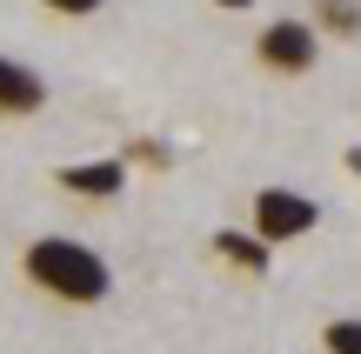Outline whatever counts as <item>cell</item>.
<instances>
[{"label":"cell","instance_id":"6da1fadb","mask_svg":"<svg viewBox=\"0 0 361 354\" xmlns=\"http://www.w3.org/2000/svg\"><path fill=\"white\" fill-rule=\"evenodd\" d=\"M27 281L47 288L54 301H67V308H94V301H107V288H114L107 261L87 248V241H74V234L27 241Z\"/></svg>","mask_w":361,"mask_h":354},{"label":"cell","instance_id":"7a4b0ae2","mask_svg":"<svg viewBox=\"0 0 361 354\" xmlns=\"http://www.w3.org/2000/svg\"><path fill=\"white\" fill-rule=\"evenodd\" d=\"M255 53H261L268 74H308V67L322 61V27L314 20H268L261 40H255Z\"/></svg>","mask_w":361,"mask_h":354},{"label":"cell","instance_id":"3957f363","mask_svg":"<svg viewBox=\"0 0 361 354\" xmlns=\"http://www.w3.org/2000/svg\"><path fill=\"white\" fill-rule=\"evenodd\" d=\"M314 221H322V208H314L308 194H295V187H261L255 194V234L268 241V248L314 234Z\"/></svg>","mask_w":361,"mask_h":354},{"label":"cell","instance_id":"277c9868","mask_svg":"<svg viewBox=\"0 0 361 354\" xmlns=\"http://www.w3.org/2000/svg\"><path fill=\"white\" fill-rule=\"evenodd\" d=\"M54 181L67 194H80V201H114V194H128V160H74Z\"/></svg>","mask_w":361,"mask_h":354},{"label":"cell","instance_id":"5b68a950","mask_svg":"<svg viewBox=\"0 0 361 354\" xmlns=\"http://www.w3.org/2000/svg\"><path fill=\"white\" fill-rule=\"evenodd\" d=\"M40 107H47V80H40V67L0 53V114H40Z\"/></svg>","mask_w":361,"mask_h":354},{"label":"cell","instance_id":"8992f818","mask_svg":"<svg viewBox=\"0 0 361 354\" xmlns=\"http://www.w3.org/2000/svg\"><path fill=\"white\" fill-rule=\"evenodd\" d=\"M214 254H221V261H234V267H255V274L268 267V241H261V234H241V227H221V234H214Z\"/></svg>","mask_w":361,"mask_h":354},{"label":"cell","instance_id":"52a82bcc","mask_svg":"<svg viewBox=\"0 0 361 354\" xmlns=\"http://www.w3.org/2000/svg\"><path fill=\"white\" fill-rule=\"evenodd\" d=\"M314 27H328V34H361V7H355V0H322Z\"/></svg>","mask_w":361,"mask_h":354},{"label":"cell","instance_id":"ba28073f","mask_svg":"<svg viewBox=\"0 0 361 354\" xmlns=\"http://www.w3.org/2000/svg\"><path fill=\"white\" fill-rule=\"evenodd\" d=\"M322 354H361V321H328Z\"/></svg>","mask_w":361,"mask_h":354},{"label":"cell","instance_id":"9c48e42d","mask_svg":"<svg viewBox=\"0 0 361 354\" xmlns=\"http://www.w3.org/2000/svg\"><path fill=\"white\" fill-rule=\"evenodd\" d=\"M40 7H54V13H67V20H87V13H101L107 0H40Z\"/></svg>","mask_w":361,"mask_h":354},{"label":"cell","instance_id":"30bf717a","mask_svg":"<svg viewBox=\"0 0 361 354\" xmlns=\"http://www.w3.org/2000/svg\"><path fill=\"white\" fill-rule=\"evenodd\" d=\"M134 160H147V167H168V147H161V141H134Z\"/></svg>","mask_w":361,"mask_h":354},{"label":"cell","instance_id":"8fae6325","mask_svg":"<svg viewBox=\"0 0 361 354\" xmlns=\"http://www.w3.org/2000/svg\"><path fill=\"white\" fill-rule=\"evenodd\" d=\"M214 7H228V13H241V7H255V0H214Z\"/></svg>","mask_w":361,"mask_h":354}]
</instances>
